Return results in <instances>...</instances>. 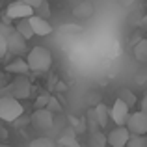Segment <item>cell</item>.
Segmentation results:
<instances>
[{
    "mask_svg": "<svg viewBox=\"0 0 147 147\" xmlns=\"http://www.w3.org/2000/svg\"><path fill=\"white\" fill-rule=\"evenodd\" d=\"M21 2H24V4H28L30 7H37L39 6L41 2H43V0H21Z\"/></svg>",
    "mask_w": 147,
    "mask_h": 147,
    "instance_id": "obj_26",
    "label": "cell"
},
{
    "mask_svg": "<svg viewBox=\"0 0 147 147\" xmlns=\"http://www.w3.org/2000/svg\"><path fill=\"white\" fill-rule=\"evenodd\" d=\"M7 84H9V82H7V75H6V73H2V71H0V91H2L4 88L7 86Z\"/></svg>",
    "mask_w": 147,
    "mask_h": 147,
    "instance_id": "obj_25",
    "label": "cell"
},
{
    "mask_svg": "<svg viewBox=\"0 0 147 147\" xmlns=\"http://www.w3.org/2000/svg\"><path fill=\"white\" fill-rule=\"evenodd\" d=\"M15 30H17L19 34H21L24 39H30V37L34 36V32H32V26H30V22H28V19H19V22L15 24Z\"/></svg>",
    "mask_w": 147,
    "mask_h": 147,
    "instance_id": "obj_16",
    "label": "cell"
},
{
    "mask_svg": "<svg viewBox=\"0 0 147 147\" xmlns=\"http://www.w3.org/2000/svg\"><path fill=\"white\" fill-rule=\"evenodd\" d=\"M106 145V136L99 130H91L90 136V147H104Z\"/></svg>",
    "mask_w": 147,
    "mask_h": 147,
    "instance_id": "obj_18",
    "label": "cell"
},
{
    "mask_svg": "<svg viewBox=\"0 0 147 147\" xmlns=\"http://www.w3.org/2000/svg\"><path fill=\"white\" fill-rule=\"evenodd\" d=\"M108 114H110V119L115 125H125L127 117H129V114H130V106L125 104L121 99H115L114 106L108 108Z\"/></svg>",
    "mask_w": 147,
    "mask_h": 147,
    "instance_id": "obj_8",
    "label": "cell"
},
{
    "mask_svg": "<svg viewBox=\"0 0 147 147\" xmlns=\"http://www.w3.org/2000/svg\"><path fill=\"white\" fill-rule=\"evenodd\" d=\"M6 36L7 34L0 28V58H4L7 54V47H6Z\"/></svg>",
    "mask_w": 147,
    "mask_h": 147,
    "instance_id": "obj_23",
    "label": "cell"
},
{
    "mask_svg": "<svg viewBox=\"0 0 147 147\" xmlns=\"http://www.w3.org/2000/svg\"><path fill=\"white\" fill-rule=\"evenodd\" d=\"M32 125L36 127L37 130H50L54 129V114L47 108H36V112L30 117Z\"/></svg>",
    "mask_w": 147,
    "mask_h": 147,
    "instance_id": "obj_5",
    "label": "cell"
},
{
    "mask_svg": "<svg viewBox=\"0 0 147 147\" xmlns=\"http://www.w3.org/2000/svg\"><path fill=\"white\" fill-rule=\"evenodd\" d=\"M119 99H121L125 104H129V106H134V104H136V95H134L132 91H129V90H121Z\"/></svg>",
    "mask_w": 147,
    "mask_h": 147,
    "instance_id": "obj_21",
    "label": "cell"
},
{
    "mask_svg": "<svg viewBox=\"0 0 147 147\" xmlns=\"http://www.w3.org/2000/svg\"><path fill=\"white\" fill-rule=\"evenodd\" d=\"M125 147H147V136L145 134H130Z\"/></svg>",
    "mask_w": 147,
    "mask_h": 147,
    "instance_id": "obj_17",
    "label": "cell"
},
{
    "mask_svg": "<svg viewBox=\"0 0 147 147\" xmlns=\"http://www.w3.org/2000/svg\"><path fill=\"white\" fill-rule=\"evenodd\" d=\"M130 132L125 125H117L114 130H110V134L106 136V144L110 147H125L127 140H129Z\"/></svg>",
    "mask_w": 147,
    "mask_h": 147,
    "instance_id": "obj_9",
    "label": "cell"
},
{
    "mask_svg": "<svg viewBox=\"0 0 147 147\" xmlns=\"http://www.w3.org/2000/svg\"><path fill=\"white\" fill-rule=\"evenodd\" d=\"M28 147H58V144L49 136H41V138H36V140L30 142Z\"/></svg>",
    "mask_w": 147,
    "mask_h": 147,
    "instance_id": "obj_19",
    "label": "cell"
},
{
    "mask_svg": "<svg viewBox=\"0 0 147 147\" xmlns=\"http://www.w3.org/2000/svg\"><path fill=\"white\" fill-rule=\"evenodd\" d=\"M134 56L138 61H147V39H138L134 43Z\"/></svg>",
    "mask_w": 147,
    "mask_h": 147,
    "instance_id": "obj_15",
    "label": "cell"
},
{
    "mask_svg": "<svg viewBox=\"0 0 147 147\" xmlns=\"http://www.w3.org/2000/svg\"><path fill=\"white\" fill-rule=\"evenodd\" d=\"M45 108H47V110H50L52 114H60V112H61V104H60V100H58L56 97H50Z\"/></svg>",
    "mask_w": 147,
    "mask_h": 147,
    "instance_id": "obj_22",
    "label": "cell"
},
{
    "mask_svg": "<svg viewBox=\"0 0 147 147\" xmlns=\"http://www.w3.org/2000/svg\"><path fill=\"white\" fill-rule=\"evenodd\" d=\"M28 22H30V26H32L34 36H49V34L52 32V26H50L49 19H43L36 13L28 17Z\"/></svg>",
    "mask_w": 147,
    "mask_h": 147,
    "instance_id": "obj_10",
    "label": "cell"
},
{
    "mask_svg": "<svg viewBox=\"0 0 147 147\" xmlns=\"http://www.w3.org/2000/svg\"><path fill=\"white\" fill-rule=\"evenodd\" d=\"M24 108L19 102V99L11 95H0V119L7 123H13L19 115H22Z\"/></svg>",
    "mask_w": 147,
    "mask_h": 147,
    "instance_id": "obj_2",
    "label": "cell"
},
{
    "mask_svg": "<svg viewBox=\"0 0 147 147\" xmlns=\"http://www.w3.org/2000/svg\"><path fill=\"white\" fill-rule=\"evenodd\" d=\"M30 15H34V7H30L28 4L21 2V0H13L6 7V17L7 19H28Z\"/></svg>",
    "mask_w": 147,
    "mask_h": 147,
    "instance_id": "obj_7",
    "label": "cell"
},
{
    "mask_svg": "<svg viewBox=\"0 0 147 147\" xmlns=\"http://www.w3.org/2000/svg\"><path fill=\"white\" fill-rule=\"evenodd\" d=\"M26 63L32 73H47L52 65V54L45 47H34L26 54Z\"/></svg>",
    "mask_w": 147,
    "mask_h": 147,
    "instance_id": "obj_1",
    "label": "cell"
},
{
    "mask_svg": "<svg viewBox=\"0 0 147 147\" xmlns=\"http://www.w3.org/2000/svg\"><path fill=\"white\" fill-rule=\"evenodd\" d=\"M6 47H7V52L9 54H13V56H22V54H26V50H28V39H24L17 30H11L6 36Z\"/></svg>",
    "mask_w": 147,
    "mask_h": 147,
    "instance_id": "obj_4",
    "label": "cell"
},
{
    "mask_svg": "<svg viewBox=\"0 0 147 147\" xmlns=\"http://www.w3.org/2000/svg\"><path fill=\"white\" fill-rule=\"evenodd\" d=\"M145 136H147V132H145Z\"/></svg>",
    "mask_w": 147,
    "mask_h": 147,
    "instance_id": "obj_30",
    "label": "cell"
},
{
    "mask_svg": "<svg viewBox=\"0 0 147 147\" xmlns=\"http://www.w3.org/2000/svg\"><path fill=\"white\" fill-rule=\"evenodd\" d=\"M58 145H63V147H80L78 142L75 138V129H65V132L58 138Z\"/></svg>",
    "mask_w": 147,
    "mask_h": 147,
    "instance_id": "obj_14",
    "label": "cell"
},
{
    "mask_svg": "<svg viewBox=\"0 0 147 147\" xmlns=\"http://www.w3.org/2000/svg\"><path fill=\"white\" fill-rule=\"evenodd\" d=\"M73 15L76 19H90L93 15V6L90 2H80L78 6L73 7Z\"/></svg>",
    "mask_w": 147,
    "mask_h": 147,
    "instance_id": "obj_13",
    "label": "cell"
},
{
    "mask_svg": "<svg viewBox=\"0 0 147 147\" xmlns=\"http://www.w3.org/2000/svg\"><path fill=\"white\" fill-rule=\"evenodd\" d=\"M6 71H7V73H13V75H28L30 69H28V63H26V60H21V58H17V60H13L11 63L6 65Z\"/></svg>",
    "mask_w": 147,
    "mask_h": 147,
    "instance_id": "obj_12",
    "label": "cell"
},
{
    "mask_svg": "<svg viewBox=\"0 0 147 147\" xmlns=\"http://www.w3.org/2000/svg\"><path fill=\"white\" fill-rule=\"evenodd\" d=\"M125 127L129 129L130 134H145L147 132V114H144L142 110L129 114Z\"/></svg>",
    "mask_w": 147,
    "mask_h": 147,
    "instance_id": "obj_6",
    "label": "cell"
},
{
    "mask_svg": "<svg viewBox=\"0 0 147 147\" xmlns=\"http://www.w3.org/2000/svg\"><path fill=\"white\" fill-rule=\"evenodd\" d=\"M4 2H13V0H4Z\"/></svg>",
    "mask_w": 147,
    "mask_h": 147,
    "instance_id": "obj_29",
    "label": "cell"
},
{
    "mask_svg": "<svg viewBox=\"0 0 147 147\" xmlns=\"http://www.w3.org/2000/svg\"><path fill=\"white\" fill-rule=\"evenodd\" d=\"M9 88V95L19 100H24L30 97V91H32V82L28 80L26 75H15V78L11 80V84H7Z\"/></svg>",
    "mask_w": 147,
    "mask_h": 147,
    "instance_id": "obj_3",
    "label": "cell"
},
{
    "mask_svg": "<svg viewBox=\"0 0 147 147\" xmlns=\"http://www.w3.org/2000/svg\"><path fill=\"white\" fill-rule=\"evenodd\" d=\"M34 13L39 15V17H43V19H49L50 17V4H49V0H43L37 7H34Z\"/></svg>",
    "mask_w": 147,
    "mask_h": 147,
    "instance_id": "obj_20",
    "label": "cell"
},
{
    "mask_svg": "<svg viewBox=\"0 0 147 147\" xmlns=\"http://www.w3.org/2000/svg\"><path fill=\"white\" fill-rule=\"evenodd\" d=\"M49 99H50L49 93H41L39 97H37V100H36V108H45L47 102H49Z\"/></svg>",
    "mask_w": 147,
    "mask_h": 147,
    "instance_id": "obj_24",
    "label": "cell"
},
{
    "mask_svg": "<svg viewBox=\"0 0 147 147\" xmlns=\"http://www.w3.org/2000/svg\"><path fill=\"white\" fill-rule=\"evenodd\" d=\"M95 112V119H97V125L100 129H104V127L108 125V121H110V114H108V106L104 102H99L97 106L93 108Z\"/></svg>",
    "mask_w": 147,
    "mask_h": 147,
    "instance_id": "obj_11",
    "label": "cell"
},
{
    "mask_svg": "<svg viewBox=\"0 0 147 147\" xmlns=\"http://www.w3.org/2000/svg\"><path fill=\"white\" fill-rule=\"evenodd\" d=\"M58 90H60V91H63V90H65V86H63L61 82H58Z\"/></svg>",
    "mask_w": 147,
    "mask_h": 147,
    "instance_id": "obj_28",
    "label": "cell"
},
{
    "mask_svg": "<svg viewBox=\"0 0 147 147\" xmlns=\"http://www.w3.org/2000/svg\"><path fill=\"white\" fill-rule=\"evenodd\" d=\"M140 106H142V108H140V110H142V112H144V114H147V95H145V97H144V99H142V102H140Z\"/></svg>",
    "mask_w": 147,
    "mask_h": 147,
    "instance_id": "obj_27",
    "label": "cell"
}]
</instances>
